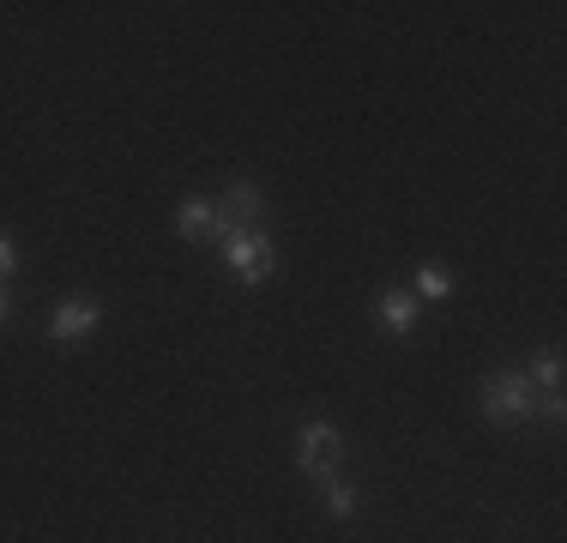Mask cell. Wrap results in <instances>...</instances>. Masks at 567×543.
<instances>
[{
    "label": "cell",
    "mask_w": 567,
    "mask_h": 543,
    "mask_svg": "<svg viewBox=\"0 0 567 543\" xmlns=\"http://www.w3.org/2000/svg\"><path fill=\"white\" fill-rule=\"evenodd\" d=\"M477 404H483L489 423H525L532 404H537V387H532V375H525V369H495L477 387Z\"/></svg>",
    "instance_id": "obj_1"
},
{
    "label": "cell",
    "mask_w": 567,
    "mask_h": 543,
    "mask_svg": "<svg viewBox=\"0 0 567 543\" xmlns=\"http://www.w3.org/2000/svg\"><path fill=\"white\" fill-rule=\"evenodd\" d=\"M224 266L236 272L241 284H266V278H272V236H266L260 224L224 236Z\"/></svg>",
    "instance_id": "obj_2"
},
{
    "label": "cell",
    "mask_w": 567,
    "mask_h": 543,
    "mask_svg": "<svg viewBox=\"0 0 567 543\" xmlns=\"http://www.w3.org/2000/svg\"><path fill=\"white\" fill-rule=\"evenodd\" d=\"M296 459H302L308 478L332 483V478H339V459H344V434L332 423H308L302 434H296Z\"/></svg>",
    "instance_id": "obj_3"
},
{
    "label": "cell",
    "mask_w": 567,
    "mask_h": 543,
    "mask_svg": "<svg viewBox=\"0 0 567 543\" xmlns=\"http://www.w3.org/2000/svg\"><path fill=\"white\" fill-rule=\"evenodd\" d=\"M254 217H260V187L254 182H229L224 199H212V229L206 236H236V229H254Z\"/></svg>",
    "instance_id": "obj_4"
},
{
    "label": "cell",
    "mask_w": 567,
    "mask_h": 543,
    "mask_svg": "<svg viewBox=\"0 0 567 543\" xmlns=\"http://www.w3.org/2000/svg\"><path fill=\"white\" fill-rule=\"evenodd\" d=\"M97 320H103V303H91V296H73V303L55 308V320H49V338H55V345H73V338L97 332Z\"/></svg>",
    "instance_id": "obj_5"
},
{
    "label": "cell",
    "mask_w": 567,
    "mask_h": 543,
    "mask_svg": "<svg viewBox=\"0 0 567 543\" xmlns=\"http://www.w3.org/2000/svg\"><path fill=\"white\" fill-rule=\"evenodd\" d=\"M416 308H423L416 296H404V290H386L381 303H374V320H381L386 332H399V338H404V332L416 326Z\"/></svg>",
    "instance_id": "obj_6"
},
{
    "label": "cell",
    "mask_w": 567,
    "mask_h": 543,
    "mask_svg": "<svg viewBox=\"0 0 567 543\" xmlns=\"http://www.w3.org/2000/svg\"><path fill=\"white\" fill-rule=\"evenodd\" d=\"M175 229H182V236H206L212 229V199H182V212H175Z\"/></svg>",
    "instance_id": "obj_7"
},
{
    "label": "cell",
    "mask_w": 567,
    "mask_h": 543,
    "mask_svg": "<svg viewBox=\"0 0 567 543\" xmlns=\"http://www.w3.org/2000/svg\"><path fill=\"white\" fill-rule=\"evenodd\" d=\"M447 296H453V278H447L441 266H423V272H416V303H447Z\"/></svg>",
    "instance_id": "obj_8"
},
{
    "label": "cell",
    "mask_w": 567,
    "mask_h": 543,
    "mask_svg": "<svg viewBox=\"0 0 567 543\" xmlns=\"http://www.w3.org/2000/svg\"><path fill=\"white\" fill-rule=\"evenodd\" d=\"M532 387H537V392H561V357H556V350H544V357H537Z\"/></svg>",
    "instance_id": "obj_9"
},
{
    "label": "cell",
    "mask_w": 567,
    "mask_h": 543,
    "mask_svg": "<svg viewBox=\"0 0 567 543\" xmlns=\"http://www.w3.org/2000/svg\"><path fill=\"white\" fill-rule=\"evenodd\" d=\"M327 513H332V520H350V513H357V489L332 478V483H327Z\"/></svg>",
    "instance_id": "obj_10"
},
{
    "label": "cell",
    "mask_w": 567,
    "mask_h": 543,
    "mask_svg": "<svg viewBox=\"0 0 567 543\" xmlns=\"http://www.w3.org/2000/svg\"><path fill=\"white\" fill-rule=\"evenodd\" d=\"M532 411H544V417H549V423H561V411H567V399H561V392H537V404H532Z\"/></svg>",
    "instance_id": "obj_11"
},
{
    "label": "cell",
    "mask_w": 567,
    "mask_h": 543,
    "mask_svg": "<svg viewBox=\"0 0 567 543\" xmlns=\"http://www.w3.org/2000/svg\"><path fill=\"white\" fill-rule=\"evenodd\" d=\"M12 266H19V254H12V236H7V229H0V278H7Z\"/></svg>",
    "instance_id": "obj_12"
},
{
    "label": "cell",
    "mask_w": 567,
    "mask_h": 543,
    "mask_svg": "<svg viewBox=\"0 0 567 543\" xmlns=\"http://www.w3.org/2000/svg\"><path fill=\"white\" fill-rule=\"evenodd\" d=\"M12 315V303H7V290H0V320H7Z\"/></svg>",
    "instance_id": "obj_13"
}]
</instances>
